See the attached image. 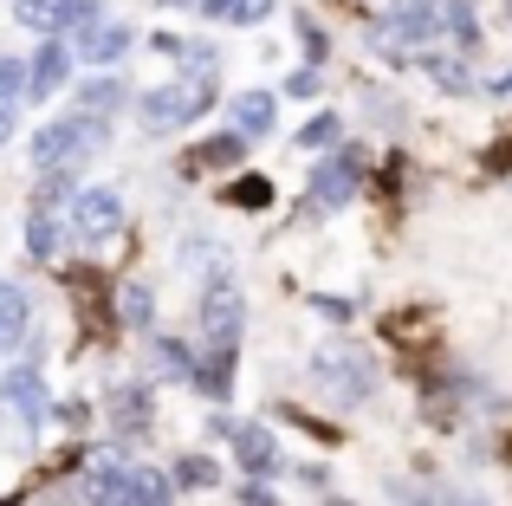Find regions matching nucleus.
I'll return each instance as SVG.
<instances>
[{"instance_id": "f257e3e1", "label": "nucleus", "mask_w": 512, "mask_h": 506, "mask_svg": "<svg viewBox=\"0 0 512 506\" xmlns=\"http://www.w3.org/2000/svg\"><path fill=\"white\" fill-rule=\"evenodd\" d=\"M104 137H111V117H91V111H78V104H72L65 117H52V124L33 130V156H39V169H52V163L78 169L85 156L104 150Z\"/></svg>"}, {"instance_id": "f03ea898", "label": "nucleus", "mask_w": 512, "mask_h": 506, "mask_svg": "<svg viewBox=\"0 0 512 506\" xmlns=\"http://www.w3.org/2000/svg\"><path fill=\"white\" fill-rule=\"evenodd\" d=\"M435 33H441V7H435V0H396V7L370 26V46L383 52V59L409 65V59H422V52H428V39H435Z\"/></svg>"}, {"instance_id": "7ed1b4c3", "label": "nucleus", "mask_w": 512, "mask_h": 506, "mask_svg": "<svg viewBox=\"0 0 512 506\" xmlns=\"http://www.w3.org/2000/svg\"><path fill=\"white\" fill-rule=\"evenodd\" d=\"M208 104H214V72H188V78H175V85L143 91L137 117H143V130H182V124H195V117H208Z\"/></svg>"}, {"instance_id": "20e7f679", "label": "nucleus", "mask_w": 512, "mask_h": 506, "mask_svg": "<svg viewBox=\"0 0 512 506\" xmlns=\"http://www.w3.org/2000/svg\"><path fill=\"white\" fill-rule=\"evenodd\" d=\"M312 377L331 390V403H370V390H376V364H370V351H357V344H331V351H318L312 357Z\"/></svg>"}, {"instance_id": "39448f33", "label": "nucleus", "mask_w": 512, "mask_h": 506, "mask_svg": "<svg viewBox=\"0 0 512 506\" xmlns=\"http://www.w3.org/2000/svg\"><path fill=\"white\" fill-rule=\"evenodd\" d=\"M13 20L26 33H78V26L104 20V0H13Z\"/></svg>"}, {"instance_id": "423d86ee", "label": "nucleus", "mask_w": 512, "mask_h": 506, "mask_svg": "<svg viewBox=\"0 0 512 506\" xmlns=\"http://www.w3.org/2000/svg\"><path fill=\"white\" fill-rule=\"evenodd\" d=\"M201 325H208L214 344H240V325H247V299H240L234 279H208V299H201Z\"/></svg>"}, {"instance_id": "0eeeda50", "label": "nucleus", "mask_w": 512, "mask_h": 506, "mask_svg": "<svg viewBox=\"0 0 512 506\" xmlns=\"http://www.w3.org/2000/svg\"><path fill=\"white\" fill-rule=\"evenodd\" d=\"M72 228L85 234V241H111L117 228H124V202H117V189H78L72 195Z\"/></svg>"}, {"instance_id": "6e6552de", "label": "nucleus", "mask_w": 512, "mask_h": 506, "mask_svg": "<svg viewBox=\"0 0 512 506\" xmlns=\"http://www.w3.org/2000/svg\"><path fill=\"white\" fill-rule=\"evenodd\" d=\"M357 176H363V156H331V163H318L312 176V208H344L350 195H357Z\"/></svg>"}, {"instance_id": "1a4fd4ad", "label": "nucleus", "mask_w": 512, "mask_h": 506, "mask_svg": "<svg viewBox=\"0 0 512 506\" xmlns=\"http://www.w3.org/2000/svg\"><path fill=\"white\" fill-rule=\"evenodd\" d=\"M59 85H72V46H59V33H52L26 65V98H52Z\"/></svg>"}, {"instance_id": "9d476101", "label": "nucleus", "mask_w": 512, "mask_h": 506, "mask_svg": "<svg viewBox=\"0 0 512 506\" xmlns=\"http://www.w3.org/2000/svg\"><path fill=\"white\" fill-rule=\"evenodd\" d=\"M130 46H137V33H130L124 20H91V26H78V52H85L91 65H111V59H124Z\"/></svg>"}, {"instance_id": "9b49d317", "label": "nucleus", "mask_w": 512, "mask_h": 506, "mask_svg": "<svg viewBox=\"0 0 512 506\" xmlns=\"http://www.w3.org/2000/svg\"><path fill=\"white\" fill-rule=\"evenodd\" d=\"M234 357H240V344H214L208 338V357L195 364V390L208 396V403H227V390H234Z\"/></svg>"}, {"instance_id": "f8f14e48", "label": "nucleus", "mask_w": 512, "mask_h": 506, "mask_svg": "<svg viewBox=\"0 0 512 506\" xmlns=\"http://www.w3.org/2000/svg\"><path fill=\"white\" fill-rule=\"evenodd\" d=\"M0 396H7V403L20 409L26 422H46V383H39L33 364H13V370H7V390H0Z\"/></svg>"}, {"instance_id": "ddd939ff", "label": "nucleus", "mask_w": 512, "mask_h": 506, "mask_svg": "<svg viewBox=\"0 0 512 506\" xmlns=\"http://www.w3.org/2000/svg\"><path fill=\"white\" fill-rule=\"evenodd\" d=\"M124 78H111V72H98V78H85L78 85V111H91V117H111V111H124Z\"/></svg>"}, {"instance_id": "4468645a", "label": "nucleus", "mask_w": 512, "mask_h": 506, "mask_svg": "<svg viewBox=\"0 0 512 506\" xmlns=\"http://www.w3.org/2000/svg\"><path fill=\"white\" fill-rule=\"evenodd\" d=\"M441 33L461 52H480V7L474 0H448V7H441Z\"/></svg>"}, {"instance_id": "2eb2a0df", "label": "nucleus", "mask_w": 512, "mask_h": 506, "mask_svg": "<svg viewBox=\"0 0 512 506\" xmlns=\"http://www.w3.org/2000/svg\"><path fill=\"white\" fill-rule=\"evenodd\" d=\"M234 448H240V468L247 474H273L279 468V442L266 429H234Z\"/></svg>"}, {"instance_id": "dca6fc26", "label": "nucleus", "mask_w": 512, "mask_h": 506, "mask_svg": "<svg viewBox=\"0 0 512 506\" xmlns=\"http://www.w3.org/2000/svg\"><path fill=\"white\" fill-rule=\"evenodd\" d=\"M234 124H240V137H266V130L279 124V111H273V98L266 91H247V98H234Z\"/></svg>"}, {"instance_id": "f3484780", "label": "nucleus", "mask_w": 512, "mask_h": 506, "mask_svg": "<svg viewBox=\"0 0 512 506\" xmlns=\"http://www.w3.org/2000/svg\"><path fill=\"white\" fill-rule=\"evenodd\" d=\"M201 13H208V20H221V26H253V20H266V13H273V0H201Z\"/></svg>"}, {"instance_id": "a211bd4d", "label": "nucleus", "mask_w": 512, "mask_h": 506, "mask_svg": "<svg viewBox=\"0 0 512 506\" xmlns=\"http://www.w3.org/2000/svg\"><path fill=\"white\" fill-rule=\"evenodd\" d=\"M26 247H33V260H59V221H52V202L33 208V221H26Z\"/></svg>"}, {"instance_id": "6ab92c4d", "label": "nucleus", "mask_w": 512, "mask_h": 506, "mask_svg": "<svg viewBox=\"0 0 512 506\" xmlns=\"http://www.w3.org/2000/svg\"><path fill=\"white\" fill-rule=\"evenodd\" d=\"M26 318H33V305H26V292L0 279V344H7V338H20V331H26Z\"/></svg>"}, {"instance_id": "aec40b11", "label": "nucleus", "mask_w": 512, "mask_h": 506, "mask_svg": "<svg viewBox=\"0 0 512 506\" xmlns=\"http://www.w3.org/2000/svg\"><path fill=\"white\" fill-rule=\"evenodd\" d=\"M422 72L435 78L441 91H454V98H461V91H474V78H467V65H461V59H441V52H422Z\"/></svg>"}, {"instance_id": "412c9836", "label": "nucleus", "mask_w": 512, "mask_h": 506, "mask_svg": "<svg viewBox=\"0 0 512 506\" xmlns=\"http://www.w3.org/2000/svg\"><path fill=\"white\" fill-rule=\"evenodd\" d=\"M156 370L175 383H195V357H188V344L182 338H156Z\"/></svg>"}, {"instance_id": "4be33fe9", "label": "nucleus", "mask_w": 512, "mask_h": 506, "mask_svg": "<svg viewBox=\"0 0 512 506\" xmlns=\"http://www.w3.org/2000/svg\"><path fill=\"white\" fill-rule=\"evenodd\" d=\"M331 143H338V117H331V111H318L312 124L299 130V150H331Z\"/></svg>"}, {"instance_id": "5701e85b", "label": "nucleus", "mask_w": 512, "mask_h": 506, "mask_svg": "<svg viewBox=\"0 0 512 506\" xmlns=\"http://www.w3.org/2000/svg\"><path fill=\"white\" fill-rule=\"evenodd\" d=\"M143 416H150V390H117V422L143 429Z\"/></svg>"}, {"instance_id": "b1692460", "label": "nucleus", "mask_w": 512, "mask_h": 506, "mask_svg": "<svg viewBox=\"0 0 512 506\" xmlns=\"http://www.w3.org/2000/svg\"><path fill=\"white\" fill-rule=\"evenodd\" d=\"M240 150H247V137H221V143H201V163L208 169H234Z\"/></svg>"}, {"instance_id": "393cba45", "label": "nucleus", "mask_w": 512, "mask_h": 506, "mask_svg": "<svg viewBox=\"0 0 512 506\" xmlns=\"http://www.w3.org/2000/svg\"><path fill=\"white\" fill-rule=\"evenodd\" d=\"M26 98V59H0V104Z\"/></svg>"}, {"instance_id": "a878e982", "label": "nucleus", "mask_w": 512, "mask_h": 506, "mask_svg": "<svg viewBox=\"0 0 512 506\" xmlns=\"http://www.w3.org/2000/svg\"><path fill=\"white\" fill-rule=\"evenodd\" d=\"M117 318H124V325H150V292H143V286H124V299H117Z\"/></svg>"}, {"instance_id": "bb28decb", "label": "nucleus", "mask_w": 512, "mask_h": 506, "mask_svg": "<svg viewBox=\"0 0 512 506\" xmlns=\"http://www.w3.org/2000/svg\"><path fill=\"white\" fill-rule=\"evenodd\" d=\"M175 481L182 487H214V461H201V455H188L182 468H175Z\"/></svg>"}, {"instance_id": "cd10ccee", "label": "nucleus", "mask_w": 512, "mask_h": 506, "mask_svg": "<svg viewBox=\"0 0 512 506\" xmlns=\"http://www.w3.org/2000/svg\"><path fill=\"white\" fill-rule=\"evenodd\" d=\"M299 33H305V52H312V59H325V52H331L325 26H318V20H305V13H299Z\"/></svg>"}, {"instance_id": "c85d7f7f", "label": "nucleus", "mask_w": 512, "mask_h": 506, "mask_svg": "<svg viewBox=\"0 0 512 506\" xmlns=\"http://www.w3.org/2000/svg\"><path fill=\"white\" fill-rule=\"evenodd\" d=\"M286 91H292V98H312V91H318V65H299V72L286 78Z\"/></svg>"}, {"instance_id": "c756f323", "label": "nucleus", "mask_w": 512, "mask_h": 506, "mask_svg": "<svg viewBox=\"0 0 512 506\" xmlns=\"http://www.w3.org/2000/svg\"><path fill=\"white\" fill-rule=\"evenodd\" d=\"M266 195H273V189H266V182H253V176H247V182H240V189H234V202H240V208H260Z\"/></svg>"}, {"instance_id": "7c9ffc66", "label": "nucleus", "mask_w": 512, "mask_h": 506, "mask_svg": "<svg viewBox=\"0 0 512 506\" xmlns=\"http://www.w3.org/2000/svg\"><path fill=\"white\" fill-rule=\"evenodd\" d=\"M240 506H273V487H260V481L240 487Z\"/></svg>"}, {"instance_id": "2f4dec72", "label": "nucleus", "mask_w": 512, "mask_h": 506, "mask_svg": "<svg viewBox=\"0 0 512 506\" xmlns=\"http://www.w3.org/2000/svg\"><path fill=\"white\" fill-rule=\"evenodd\" d=\"M487 91H493V98H512V72H500V78H493Z\"/></svg>"}, {"instance_id": "473e14b6", "label": "nucleus", "mask_w": 512, "mask_h": 506, "mask_svg": "<svg viewBox=\"0 0 512 506\" xmlns=\"http://www.w3.org/2000/svg\"><path fill=\"white\" fill-rule=\"evenodd\" d=\"M13 137V104H0V143Z\"/></svg>"}, {"instance_id": "72a5a7b5", "label": "nucleus", "mask_w": 512, "mask_h": 506, "mask_svg": "<svg viewBox=\"0 0 512 506\" xmlns=\"http://www.w3.org/2000/svg\"><path fill=\"white\" fill-rule=\"evenodd\" d=\"M448 506H487V500H448Z\"/></svg>"}, {"instance_id": "f704fd0d", "label": "nucleus", "mask_w": 512, "mask_h": 506, "mask_svg": "<svg viewBox=\"0 0 512 506\" xmlns=\"http://www.w3.org/2000/svg\"><path fill=\"white\" fill-rule=\"evenodd\" d=\"M331 506H344V500H331Z\"/></svg>"}]
</instances>
